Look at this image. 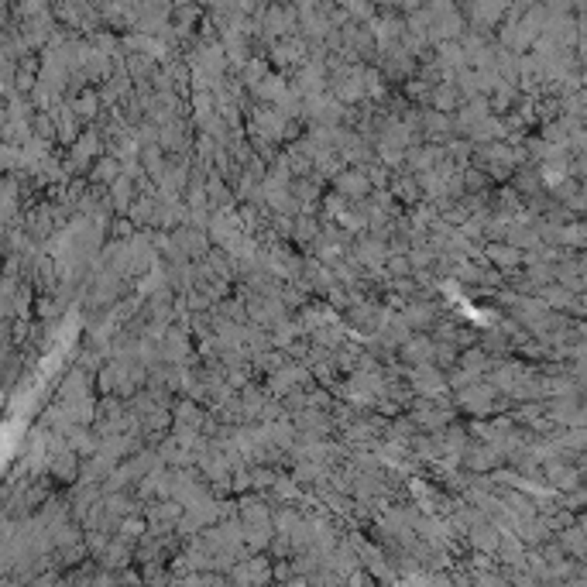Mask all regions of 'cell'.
Wrapping results in <instances>:
<instances>
[{
  "instance_id": "obj_1",
  "label": "cell",
  "mask_w": 587,
  "mask_h": 587,
  "mask_svg": "<svg viewBox=\"0 0 587 587\" xmlns=\"http://www.w3.org/2000/svg\"><path fill=\"white\" fill-rule=\"evenodd\" d=\"M333 189L344 196V199H351V203L375 193L371 175H367V168H364V165H358V168H344L340 175H333Z\"/></svg>"
},
{
  "instance_id": "obj_2",
  "label": "cell",
  "mask_w": 587,
  "mask_h": 587,
  "mask_svg": "<svg viewBox=\"0 0 587 587\" xmlns=\"http://www.w3.org/2000/svg\"><path fill=\"white\" fill-rule=\"evenodd\" d=\"M409 389L416 395H426V398H436L440 391L447 389V378L440 375V367L429 360V364H412L409 371Z\"/></svg>"
},
{
  "instance_id": "obj_3",
  "label": "cell",
  "mask_w": 587,
  "mask_h": 587,
  "mask_svg": "<svg viewBox=\"0 0 587 587\" xmlns=\"http://www.w3.org/2000/svg\"><path fill=\"white\" fill-rule=\"evenodd\" d=\"M309 378V371L302 367V364H282L278 371H271V378H268V391L271 395H285V391H292L295 385H302Z\"/></svg>"
},
{
  "instance_id": "obj_4",
  "label": "cell",
  "mask_w": 587,
  "mask_h": 587,
  "mask_svg": "<svg viewBox=\"0 0 587 587\" xmlns=\"http://www.w3.org/2000/svg\"><path fill=\"white\" fill-rule=\"evenodd\" d=\"M97 151H100L97 130H86V137H79V141L72 144V168H86V165L93 162Z\"/></svg>"
},
{
  "instance_id": "obj_5",
  "label": "cell",
  "mask_w": 587,
  "mask_h": 587,
  "mask_svg": "<svg viewBox=\"0 0 587 587\" xmlns=\"http://www.w3.org/2000/svg\"><path fill=\"white\" fill-rule=\"evenodd\" d=\"M320 234H323V227H320V220L313 217V210H302V213L295 217V234H292L295 244H313Z\"/></svg>"
},
{
  "instance_id": "obj_6",
  "label": "cell",
  "mask_w": 587,
  "mask_h": 587,
  "mask_svg": "<svg viewBox=\"0 0 587 587\" xmlns=\"http://www.w3.org/2000/svg\"><path fill=\"white\" fill-rule=\"evenodd\" d=\"M436 309L429 306V302H409V309L402 313V320L409 326H433L436 323V316H433Z\"/></svg>"
},
{
  "instance_id": "obj_7",
  "label": "cell",
  "mask_w": 587,
  "mask_h": 587,
  "mask_svg": "<svg viewBox=\"0 0 587 587\" xmlns=\"http://www.w3.org/2000/svg\"><path fill=\"white\" fill-rule=\"evenodd\" d=\"M423 134L429 141H440L443 134H450V121L443 117V110H429L423 117Z\"/></svg>"
},
{
  "instance_id": "obj_8",
  "label": "cell",
  "mask_w": 587,
  "mask_h": 587,
  "mask_svg": "<svg viewBox=\"0 0 587 587\" xmlns=\"http://www.w3.org/2000/svg\"><path fill=\"white\" fill-rule=\"evenodd\" d=\"M471 543H474L478 550H485V553H494V550H498V532L488 529V525H478V529L471 532Z\"/></svg>"
},
{
  "instance_id": "obj_9",
  "label": "cell",
  "mask_w": 587,
  "mask_h": 587,
  "mask_svg": "<svg viewBox=\"0 0 587 587\" xmlns=\"http://www.w3.org/2000/svg\"><path fill=\"white\" fill-rule=\"evenodd\" d=\"M72 110H76L83 121H93V117L100 114V100L93 97V93H83V97L72 100Z\"/></svg>"
},
{
  "instance_id": "obj_10",
  "label": "cell",
  "mask_w": 587,
  "mask_h": 587,
  "mask_svg": "<svg viewBox=\"0 0 587 587\" xmlns=\"http://www.w3.org/2000/svg\"><path fill=\"white\" fill-rule=\"evenodd\" d=\"M457 103H460V97H457L454 86H436L433 90V107L436 110H454Z\"/></svg>"
},
{
  "instance_id": "obj_11",
  "label": "cell",
  "mask_w": 587,
  "mask_h": 587,
  "mask_svg": "<svg viewBox=\"0 0 587 587\" xmlns=\"http://www.w3.org/2000/svg\"><path fill=\"white\" fill-rule=\"evenodd\" d=\"M488 258L494 261V264H501V268H512V264L519 261V251H515V248L498 244V248H488Z\"/></svg>"
},
{
  "instance_id": "obj_12",
  "label": "cell",
  "mask_w": 587,
  "mask_h": 587,
  "mask_svg": "<svg viewBox=\"0 0 587 587\" xmlns=\"http://www.w3.org/2000/svg\"><path fill=\"white\" fill-rule=\"evenodd\" d=\"M285 28V18H282V11H268V18H264V34L268 38H278Z\"/></svg>"
},
{
  "instance_id": "obj_13",
  "label": "cell",
  "mask_w": 587,
  "mask_h": 587,
  "mask_svg": "<svg viewBox=\"0 0 587 587\" xmlns=\"http://www.w3.org/2000/svg\"><path fill=\"white\" fill-rule=\"evenodd\" d=\"M264 76H268V72H264V62H251L244 69V83H251V86H258Z\"/></svg>"
},
{
  "instance_id": "obj_14",
  "label": "cell",
  "mask_w": 587,
  "mask_h": 587,
  "mask_svg": "<svg viewBox=\"0 0 587 587\" xmlns=\"http://www.w3.org/2000/svg\"><path fill=\"white\" fill-rule=\"evenodd\" d=\"M481 364H485V354H481V351H471V354L460 358V367H467V371H481Z\"/></svg>"
}]
</instances>
